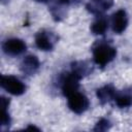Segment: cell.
I'll return each instance as SVG.
<instances>
[{
  "instance_id": "cell-9",
  "label": "cell",
  "mask_w": 132,
  "mask_h": 132,
  "mask_svg": "<svg viewBox=\"0 0 132 132\" xmlns=\"http://www.w3.org/2000/svg\"><path fill=\"white\" fill-rule=\"evenodd\" d=\"M96 95H97V98L100 101V103L104 104V103H107L108 101H110L112 98H114L116 90H114V88L112 86L106 85V86L98 89Z\"/></svg>"
},
{
  "instance_id": "cell-6",
  "label": "cell",
  "mask_w": 132,
  "mask_h": 132,
  "mask_svg": "<svg viewBox=\"0 0 132 132\" xmlns=\"http://www.w3.org/2000/svg\"><path fill=\"white\" fill-rule=\"evenodd\" d=\"M79 77L76 76L74 73H67L63 80H62V92L65 96L70 95L71 93L77 91L78 89V81H79Z\"/></svg>"
},
{
  "instance_id": "cell-15",
  "label": "cell",
  "mask_w": 132,
  "mask_h": 132,
  "mask_svg": "<svg viewBox=\"0 0 132 132\" xmlns=\"http://www.w3.org/2000/svg\"><path fill=\"white\" fill-rule=\"evenodd\" d=\"M26 130H36V131H39V129L37 127H35V126H28L26 128Z\"/></svg>"
},
{
  "instance_id": "cell-7",
  "label": "cell",
  "mask_w": 132,
  "mask_h": 132,
  "mask_svg": "<svg viewBox=\"0 0 132 132\" xmlns=\"http://www.w3.org/2000/svg\"><path fill=\"white\" fill-rule=\"evenodd\" d=\"M39 60L36 56H33V55H29L27 57L24 58V60L22 61L21 63V70L25 73V74H28V75H32L34 74L37 69L39 68Z\"/></svg>"
},
{
  "instance_id": "cell-8",
  "label": "cell",
  "mask_w": 132,
  "mask_h": 132,
  "mask_svg": "<svg viewBox=\"0 0 132 132\" xmlns=\"http://www.w3.org/2000/svg\"><path fill=\"white\" fill-rule=\"evenodd\" d=\"M35 44L36 46L41 50V51H51L54 46V42L48 35L47 32L45 31H39L35 35Z\"/></svg>"
},
{
  "instance_id": "cell-17",
  "label": "cell",
  "mask_w": 132,
  "mask_h": 132,
  "mask_svg": "<svg viewBox=\"0 0 132 132\" xmlns=\"http://www.w3.org/2000/svg\"><path fill=\"white\" fill-rule=\"evenodd\" d=\"M94 1H95V2H96V1H100V0H94Z\"/></svg>"
},
{
  "instance_id": "cell-1",
  "label": "cell",
  "mask_w": 132,
  "mask_h": 132,
  "mask_svg": "<svg viewBox=\"0 0 132 132\" xmlns=\"http://www.w3.org/2000/svg\"><path fill=\"white\" fill-rule=\"evenodd\" d=\"M117 56V50L107 44V43H99L93 50V60L95 64L103 67L110 63Z\"/></svg>"
},
{
  "instance_id": "cell-2",
  "label": "cell",
  "mask_w": 132,
  "mask_h": 132,
  "mask_svg": "<svg viewBox=\"0 0 132 132\" xmlns=\"http://www.w3.org/2000/svg\"><path fill=\"white\" fill-rule=\"evenodd\" d=\"M0 84L6 92L14 96L23 95L26 91V86L24 82L13 75H2Z\"/></svg>"
},
{
  "instance_id": "cell-5",
  "label": "cell",
  "mask_w": 132,
  "mask_h": 132,
  "mask_svg": "<svg viewBox=\"0 0 132 132\" xmlns=\"http://www.w3.org/2000/svg\"><path fill=\"white\" fill-rule=\"evenodd\" d=\"M128 26V15L124 9L117 10L112 15V30L117 34L123 33Z\"/></svg>"
},
{
  "instance_id": "cell-3",
  "label": "cell",
  "mask_w": 132,
  "mask_h": 132,
  "mask_svg": "<svg viewBox=\"0 0 132 132\" xmlns=\"http://www.w3.org/2000/svg\"><path fill=\"white\" fill-rule=\"evenodd\" d=\"M68 107L75 113L79 114L85 112L89 107V100L87 96L78 91H75L67 96Z\"/></svg>"
},
{
  "instance_id": "cell-11",
  "label": "cell",
  "mask_w": 132,
  "mask_h": 132,
  "mask_svg": "<svg viewBox=\"0 0 132 132\" xmlns=\"http://www.w3.org/2000/svg\"><path fill=\"white\" fill-rule=\"evenodd\" d=\"M72 73H74L76 76L81 78L86 74L90 72V67L89 65L86 64V62H74L72 63Z\"/></svg>"
},
{
  "instance_id": "cell-13",
  "label": "cell",
  "mask_w": 132,
  "mask_h": 132,
  "mask_svg": "<svg viewBox=\"0 0 132 132\" xmlns=\"http://www.w3.org/2000/svg\"><path fill=\"white\" fill-rule=\"evenodd\" d=\"M110 128V122L106 119H100L95 127H94V131H105V130H108Z\"/></svg>"
},
{
  "instance_id": "cell-14",
  "label": "cell",
  "mask_w": 132,
  "mask_h": 132,
  "mask_svg": "<svg viewBox=\"0 0 132 132\" xmlns=\"http://www.w3.org/2000/svg\"><path fill=\"white\" fill-rule=\"evenodd\" d=\"M7 107L8 106H1L2 110H1V119H0V123L1 126H8L10 124V117L9 113L7 111Z\"/></svg>"
},
{
  "instance_id": "cell-12",
  "label": "cell",
  "mask_w": 132,
  "mask_h": 132,
  "mask_svg": "<svg viewBox=\"0 0 132 132\" xmlns=\"http://www.w3.org/2000/svg\"><path fill=\"white\" fill-rule=\"evenodd\" d=\"M114 101L119 107H128L132 105V96L129 94H121L114 96Z\"/></svg>"
},
{
  "instance_id": "cell-4",
  "label": "cell",
  "mask_w": 132,
  "mask_h": 132,
  "mask_svg": "<svg viewBox=\"0 0 132 132\" xmlns=\"http://www.w3.org/2000/svg\"><path fill=\"white\" fill-rule=\"evenodd\" d=\"M2 48L6 55L18 56V55L23 54L26 51L27 45L20 38H9V39L4 41Z\"/></svg>"
},
{
  "instance_id": "cell-16",
  "label": "cell",
  "mask_w": 132,
  "mask_h": 132,
  "mask_svg": "<svg viewBox=\"0 0 132 132\" xmlns=\"http://www.w3.org/2000/svg\"><path fill=\"white\" fill-rule=\"evenodd\" d=\"M36 2H47L48 0H35Z\"/></svg>"
},
{
  "instance_id": "cell-10",
  "label": "cell",
  "mask_w": 132,
  "mask_h": 132,
  "mask_svg": "<svg viewBox=\"0 0 132 132\" xmlns=\"http://www.w3.org/2000/svg\"><path fill=\"white\" fill-rule=\"evenodd\" d=\"M107 28H108V22L105 18H99L91 25V31L96 35L104 34Z\"/></svg>"
}]
</instances>
